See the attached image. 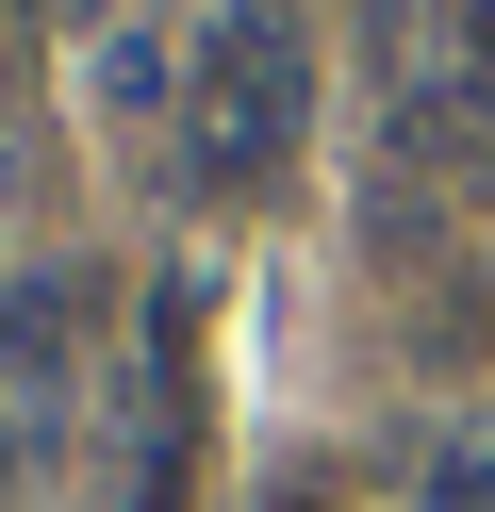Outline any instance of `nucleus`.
<instances>
[{"label": "nucleus", "mask_w": 495, "mask_h": 512, "mask_svg": "<svg viewBox=\"0 0 495 512\" xmlns=\"http://www.w3.org/2000/svg\"><path fill=\"white\" fill-rule=\"evenodd\" d=\"M380 133L429 182H495V0H380Z\"/></svg>", "instance_id": "f03ea898"}, {"label": "nucleus", "mask_w": 495, "mask_h": 512, "mask_svg": "<svg viewBox=\"0 0 495 512\" xmlns=\"http://www.w3.org/2000/svg\"><path fill=\"white\" fill-rule=\"evenodd\" d=\"M33 479H50V430H33V413H0V512H33Z\"/></svg>", "instance_id": "20e7f679"}, {"label": "nucleus", "mask_w": 495, "mask_h": 512, "mask_svg": "<svg viewBox=\"0 0 495 512\" xmlns=\"http://www.w3.org/2000/svg\"><path fill=\"white\" fill-rule=\"evenodd\" d=\"M297 133H314V34H297V0H215L198 50H182V182L248 199V182H281Z\"/></svg>", "instance_id": "f257e3e1"}, {"label": "nucleus", "mask_w": 495, "mask_h": 512, "mask_svg": "<svg viewBox=\"0 0 495 512\" xmlns=\"http://www.w3.org/2000/svg\"><path fill=\"white\" fill-rule=\"evenodd\" d=\"M429 512H495V413H446V446H429Z\"/></svg>", "instance_id": "7ed1b4c3"}]
</instances>
